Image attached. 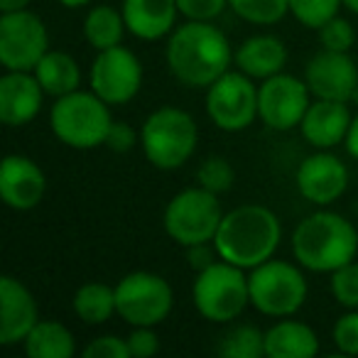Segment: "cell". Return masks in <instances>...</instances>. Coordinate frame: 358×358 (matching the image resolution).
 I'll list each match as a JSON object with an SVG mask.
<instances>
[{"instance_id": "obj_1", "label": "cell", "mask_w": 358, "mask_h": 358, "mask_svg": "<svg viewBox=\"0 0 358 358\" xmlns=\"http://www.w3.org/2000/svg\"><path fill=\"white\" fill-rule=\"evenodd\" d=\"M167 69L189 89H209L234 64V50L224 32L211 22L187 20L172 30L164 50Z\"/></svg>"}, {"instance_id": "obj_2", "label": "cell", "mask_w": 358, "mask_h": 358, "mask_svg": "<svg viewBox=\"0 0 358 358\" xmlns=\"http://www.w3.org/2000/svg\"><path fill=\"white\" fill-rule=\"evenodd\" d=\"M282 241V226L275 211L260 204H243L224 214L214 248L221 260L253 270L275 255Z\"/></svg>"}, {"instance_id": "obj_3", "label": "cell", "mask_w": 358, "mask_h": 358, "mask_svg": "<svg viewBox=\"0 0 358 358\" xmlns=\"http://www.w3.org/2000/svg\"><path fill=\"white\" fill-rule=\"evenodd\" d=\"M292 253L294 260L312 273H334L356 258L358 231L341 214L314 211L294 229Z\"/></svg>"}, {"instance_id": "obj_4", "label": "cell", "mask_w": 358, "mask_h": 358, "mask_svg": "<svg viewBox=\"0 0 358 358\" xmlns=\"http://www.w3.org/2000/svg\"><path fill=\"white\" fill-rule=\"evenodd\" d=\"M199 143V128L187 110L162 106L145 118L140 145L148 162L157 169H179L192 159Z\"/></svg>"}, {"instance_id": "obj_5", "label": "cell", "mask_w": 358, "mask_h": 358, "mask_svg": "<svg viewBox=\"0 0 358 358\" xmlns=\"http://www.w3.org/2000/svg\"><path fill=\"white\" fill-rule=\"evenodd\" d=\"M113 118L110 108L94 91H71L55 99L50 110V128L59 143L74 150H94L106 143Z\"/></svg>"}, {"instance_id": "obj_6", "label": "cell", "mask_w": 358, "mask_h": 358, "mask_svg": "<svg viewBox=\"0 0 358 358\" xmlns=\"http://www.w3.org/2000/svg\"><path fill=\"white\" fill-rule=\"evenodd\" d=\"M196 312L214 324H229L250 304L248 275L243 268L226 260H216L206 270L196 273L192 287Z\"/></svg>"}, {"instance_id": "obj_7", "label": "cell", "mask_w": 358, "mask_h": 358, "mask_svg": "<svg viewBox=\"0 0 358 358\" xmlns=\"http://www.w3.org/2000/svg\"><path fill=\"white\" fill-rule=\"evenodd\" d=\"M221 219L224 211L219 204V194L204 187H192L169 199L162 224L174 243L189 248L196 243H214Z\"/></svg>"}, {"instance_id": "obj_8", "label": "cell", "mask_w": 358, "mask_h": 358, "mask_svg": "<svg viewBox=\"0 0 358 358\" xmlns=\"http://www.w3.org/2000/svg\"><path fill=\"white\" fill-rule=\"evenodd\" d=\"M250 304L265 317H292L307 299V280L287 260H265L248 275Z\"/></svg>"}, {"instance_id": "obj_9", "label": "cell", "mask_w": 358, "mask_h": 358, "mask_svg": "<svg viewBox=\"0 0 358 358\" xmlns=\"http://www.w3.org/2000/svg\"><path fill=\"white\" fill-rule=\"evenodd\" d=\"M174 294L162 275L135 270L115 285V312L130 327H157L169 317Z\"/></svg>"}, {"instance_id": "obj_10", "label": "cell", "mask_w": 358, "mask_h": 358, "mask_svg": "<svg viewBox=\"0 0 358 358\" xmlns=\"http://www.w3.org/2000/svg\"><path fill=\"white\" fill-rule=\"evenodd\" d=\"M241 69L226 71L206 89V113L226 133H241L258 118V89Z\"/></svg>"}, {"instance_id": "obj_11", "label": "cell", "mask_w": 358, "mask_h": 358, "mask_svg": "<svg viewBox=\"0 0 358 358\" xmlns=\"http://www.w3.org/2000/svg\"><path fill=\"white\" fill-rule=\"evenodd\" d=\"M50 52V35L40 15L30 10L0 15V62L6 71H32Z\"/></svg>"}, {"instance_id": "obj_12", "label": "cell", "mask_w": 358, "mask_h": 358, "mask_svg": "<svg viewBox=\"0 0 358 358\" xmlns=\"http://www.w3.org/2000/svg\"><path fill=\"white\" fill-rule=\"evenodd\" d=\"M312 103V91L307 81H299L292 74H280L263 79L258 86V118L270 130H292L299 128L304 113Z\"/></svg>"}, {"instance_id": "obj_13", "label": "cell", "mask_w": 358, "mask_h": 358, "mask_svg": "<svg viewBox=\"0 0 358 358\" xmlns=\"http://www.w3.org/2000/svg\"><path fill=\"white\" fill-rule=\"evenodd\" d=\"M89 81L91 91L108 106H123L133 101L143 86V64L128 47H110L94 59Z\"/></svg>"}, {"instance_id": "obj_14", "label": "cell", "mask_w": 358, "mask_h": 358, "mask_svg": "<svg viewBox=\"0 0 358 358\" xmlns=\"http://www.w3.org/2000/svg\"><path fill=\"white\" fill-rule=\"evenodd\" d=\"M304 81L314 99L353 101V94L358 91V66L348 52L324 50L309 59Z\"/></svg>"}, {"instance_id": "obj_15", "label": "cell", "mask_w": 358, "mask_h": 358, "mask_svg": "<svg viewBox=\"0 0 358 358\" xmlns=\"http://www.w3.org/2000/svg\"><path fill=\"white\" fill-rule=\"evenodd\" d=\"M294 182H297L299 194L307 201L317 206H329L346 192L348 169L336 155L322 150L302 159Z\"/></svg>"}, {"instance_id": "obj_16", "label": "cell", "mask_w": 358, "mask_h": 358, "mask_svg": "<svg viewBox=\"0 0 358 358\" xmlns=\"http://www.w3.org/2000/svg\"><path fill=\"white\" fill-rule=\"evenodd\" d=\"M47 192V177L35 159L25 155H8L0 164V196L8 209L32 211Z\"/></svg>"}, {"instance_id": "obj_17", "label": "cell", "mask_w": 358, "mask_h": 358, "mask_svg": "<svg viewBox=\"0 0 358 358\" xmlns=\"http://www.w3.org/2000/svg\"><path fill=\"white\" fill-rule=\"evenodd\" d=\"M40 322V309L32 292L20 280L0 278V343L15 346L27 338L32 327Z\"/></svg>"}, {"instance_id": "obj_18", "label": "cell", "mask_w": 358, "mask_h": 358, "mask_svg": "<svg viewBox=\"0 0 358 358\" xmlns=\"http://www.w3.org/2000/svg\"><path fill=\"white\" fill-rule=\"evenodd\" d=\"M45 89L32 71H6L0 79V120L8 128H20L37 118Z\"/></svg>"}, {"instance_id": "obj_19", "label": "cell", "mask_w": 358, "mask_h": 358, "mask_svg": "<svg viewBox=\"0 0 358 358\" xmlns=\"http://www.w3.org/2000/svg\"><path fill=\"white\" fill-rule=\"evenodd\" d=\"M351 120L353 115L351 108H348V101L317 99L314 103H309L307 113H304L302 123H299V130H302V138L312 148L329 150L346 140Z\"/></svg>"}, {"instance_id": "obj_20", "label": "cell", "mask_w": 358, "mask_h": 358, "mask_svg": "<svg viewBox=\"0 0 358 358\" xmlns=\"http://www.w3.org/2000/svg\"><path fill=\"white\" fill-rule=\"evenodd\" d=\"M125 27L133 37L155 42L164 35H172L177 22V0H123Z\"/></svg>"}, {"instance_id": "obj_21", "label": "cell", "mask_w": 358, "mask_h": 358, "mask_svg": "<svg viewBox=\"0 0 358 358\" xmlns=\"http://www.w3.org/2000/svg\"><path fill=\"white\" fill-rule=\"evenodd\" d=\"M236 69L248 74L250 79H268L285 69L287 64V47L275 35H255L241 42L234 55Z\"/></svg>"}, {"instance_id": "obj_22", "label": "cell", "mask_w": 358, "mask_h": 358, "mask_svg": "<svg viewBox=\"0 0 358 358\" xmlns=\"http://www.w3.org/2000/svg\"><path fill=\"white\" fill-rule=\"evenodd\" d=\"M314 353H319V336L309 324L285 317L265 331L268 358H309Z\"/></svg>"}, {"instance_id": "obj_23", "label": "cell", "mask_w": 358, "mask_h": 358, "mask_svg": "<svg viewBox=\"0 0 358 358\" xmlns=\"http://www.w3.org/2000/svg\"><path fill=\"white\" fill-rule=\"evenodd\" d=\"M32 74L37 76V81L42 84L47 96H66L71 91L79 89L81 84V69L76 64V59L66 52L50 50L40 59V64L32 69Z\"/></svg>"}, {"instance_id": "obj_24", "label": "cell", "mask_w": 358, "mask_h": 358, "mask_svg": "<svg viewBox=\"0 0 358 358\" xmlns=\"http://www.w3.org/2000/svg\"><path fill=\"white\" fill-rule=\"evenodd\" d=\"M22 346L30 358H71L76 351L69 329L59 322H50V319H40L27 334Z\"/></svg>"}, {"instance_id": "obj_25", "label": "cell", "mask_w": 358, "mask_h": 358, "mask_svg": "<svg viewBox=\"0 0 358 358\" xmlns=\"http://www.w3.org/2000/svg\"><path fill=\"white\" fill-rule=\"evenodd\" d=\"M125 30L123 10H115L113 6H94L84 17V37L96 52L118 47Z\"/></svg>"}, {"instance_id": "obj_26", "label": "cell", "mask_w": 358, "mask_h": 358, "mask_svg": "<svg viewBox=\"0 0 358 358\" xmlns=\"http://www.w3.org/2000/svg\"><path fill=\"white\" fill-rule=\"evenodd\" d=\"M74 314L89 327L106 324L115 312V287H108L106 282H86L74 294Z\"/></svg>"}, {"instance_id": "obj_27", "label": "cell", "mask_w": 358, "mask_h": 358, "mask_svg": "<svg viewBox=\"0 0 358 358\" xmlns=\"http://www.w3.org/2000/svg\"><path fill=\"white\" fill-rule=\"evenodd\" d=\"M219 353L226 358H260L265 356V331L258 327H236L221 338Z\"/></svg>"}, {"instance_id": "obj_28", "label": "cell", "mask_w": 358, "mask_h": 358, "mask_svg": "<svg viewBox=\"0 0 358 358\" xmlns=\"http://www.w3.org/2000/svg\"><path fill=\"white\" fill-rule=\"evenodd\" d=\"M229 8L245 22L275 25L289 13V0H229Z\"/></svg>"}, {"instance_id": "obj_29", "label": "cell", "mask_w": 358, "mask_h": 358, "mask_svg": "<svg viewBox=\"0 0 358 358\" xmlns=\"http://www.w3.org/2000/svg\"><path fill=\"white\" fill-rule=\"evenodd\" d=\"M343 0H289V13L299 25L309 27V30H319L331 17L338 15Z\"/></svg>"}, {"instance_id": "obj_30", "label": "cell", "mask_w": 358, "mask_h": 358, "mask_svg": "<svg viewBox=\"0 0 358 358\" xmlns=\"http://www.w3.org/2000/svg\"><path fill=\"white\" fill-rule=\"evenodd\" d=\"M234 177H236V172L226 157H209L196 169V182H199V187L214 192V194L229 192L231 187H234Z\"/></svg>"}, {"instance_id": "obj_31", "label": "cell", "mask_w": 358, "mask_h": 358, "mask_svg": "<svg viewBox=\"0 0 358 358\" xmlns=\"http://www.w3.org/2000/svg\"><path fill=\"white\" fill-rule=\"evenodd\" d=\"M331 294L341 307L358 309V263L341 265L338 270L331 273Z\"/></svg>"}, {"instance_id": "obj_32", "label": "cell", "mask_w": 358, "mask_h": 358, "mask_svg": "<svg viewBox=\"0 0 358 358\" xmlns=\"http://www.w3.org/2000/svg\"><path fill=\"white\" fill-rule=\"evenodd\" d=\"M319 40H322L324 50L331 52H348L356 40V32H353L351 22L343 20V17H331L327 25L319 27Z\"/></svg>"}, {"instance_id": "obj_33", "label": "cell", "mask_w": 358, "mask_h": 358, "mask_svg": "<svg viewBox=\"0 0 358 358\" xmlns=\"http://www.w3.org/2000/svg\"><path fill=\"white\" fill-rule=\"evenodd\" d=\"M334 343L346 356H358V309H348L336 319L331 329Z\"/></svg>"}, {"instance_id": "obj_34", "label": "cell", "mask_w": 358, "mask_h": 358, "mask_svg": "<svg viewBox=\"0 0 358 358\" xmlns=\"http://www.w3.org/2000/svg\"><path fill=\"white\" fill-rule=\"evenodd\" d=\"M177 8L187 20L211 22L229 8V0H177Z\"/></svg>"}, {"instance_id": "obj_35", "label": "cell", "mask_w": 358, "mask_h": 358, "mask_svg": "<svg viewBox=\"0 0 358 358\" xmlns=\"http://www.w3.org/2000/svg\"><path fill=\"white\" fill-rule=\"evenodd\" d=\"M84 356L86 358H130V346H128V338H120V336H99L84 348Z\"/></svg>"}, {"instance_id": "obj_36", "label": "cell", "mask_w": 358, "mask_h": 358, "mask_svg": "<svg viewBox=\"0 0 358 358\" xmlns=\"http://www.w3.org/2000/svg\"><path fill=\"white\" fill-rule=\"evenodd\" d=\"M130 358H150L159 351V336L152 331V327H133L128 334Z\"/></svg>"}, {"instance_id": "obj_37", "label": "cell", "mask_w": 358, "mask_h": 358, "mask_svg": "<svg viewBox=\"0 0 358 358\" xmlns=\"http://www.w3.org/2000/svg\"><path fill=\"white\" fill-rule=\"evenodd\" d=\"M138 140H140V135L133 125L123 123V120H118V123L113 120V125H110L103 145L108 150H113V152H128V150H133L135 145H138Z\"/></svg>"}, {"instance_id": "obj_38", "label": "cell", "mask_w": 358, "mask_h": 358, "mask_svg": "<svg viewBox=\"0 0 358 358\" xmlns=\"http://www.w3.org/2000/svg\"><path fill=\"white\" fill-rule=\"evenodd\" d=\"M216 258H219V253H216V248H211L209 243H196L187 248V260H189V268L194 270V273H201V270H206L209 265H214Z\"/></svg>"}, {"instance_id": "obj_39", "label": "cell", "mask_w": 358, "mask_h": 358, "mask_svg": "<svg viewBox=\"0 0 358 358\" xmlns=\"http://www.w3.org/2000/svg\"><path fill=\"white\" fill-rule=\"evenodd\" d=\"M343 145H346V152L351 155L353 159H358V115H353L351 128H348V133H346V140H343Z\"/></svg>"}, {"instance_id": "obj_40", "label": "cell", "mask_w": 358, "mask_h": 358, "mask_svg": "<svg viewBox=\"0 0 358 358\" xmlns=\"http://www.w3.org/2000/svg\"><path fill=\"white\" fill-rule=\"evenodd\" d=\"M32 0H0V13H17V10H27Z\"/></svg>"}, {"instance_id": "obj_41", "label": "cell", "mask_w": 358, "mask_h": 358, "mask_svg": "<svg viewBox=\"0 0 358 358\" xmlns=\"http://www.w3.org/2000/svg\"><path fill=\"white\" fill-rule=\"evenodd\" d=\"M62 6L64 8H69V10H76V8H84V6H89L91 0H59Z\"/></svg>"}, {"instance_id": "obj_42", "label": "cell", "mask_w": 358, "mask_h": 358, "mask_svg": "<svg viewBox=\"0 0 358 358\" xmlns=\"http://www.w3.org/2000/svg\"><path fill=\"white\" fill-rule=\"evenodd\" d=\"M343 6H346L353 15H358V0H343Z\"/></svg>"}]
</instances>
